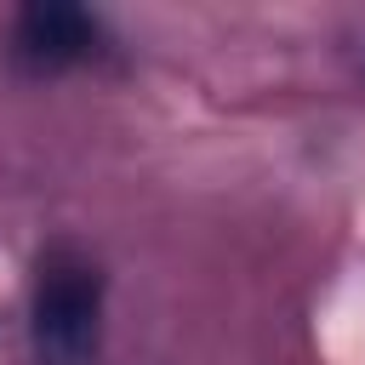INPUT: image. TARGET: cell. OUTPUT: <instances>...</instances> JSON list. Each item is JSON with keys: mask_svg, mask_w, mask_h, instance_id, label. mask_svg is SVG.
Wrapping results in <instances>:
<instances>
[{"mask_svg": "<svg viewBox=\"0 0 365 365\" xmlns=\"http://www.w3.org/2000/svg\"><path fill=\"white\" fill-rule=\"evenodd\" d=\"M103 285L80 262H51L34 291V348L46 365H80L97 348Z\"/></svg>", "mask_w": 365, "mask_h": 365, "instance_id": "obj_1", "label": "cell"}, {"mask_svg": "<svg viewBox=\"0 0 365 365\" xmlns=\"http://www.w3.org/2000/svg\"><path fill=\"white\" fill-rule=\"evenodd\" d=\"M91 46H97V23H91L80 6L40 0V6H23V17H17V51H23L29 63H40V68L80 63Z\"/></svg>", "mask_w": 365, "mask_h": 365, "instance_id": "obj_2", "label": "cell"}]
</instances>
